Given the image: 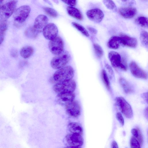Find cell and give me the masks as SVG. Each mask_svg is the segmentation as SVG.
Returning <instances> with one entry per match:
<instances>
[{
  "label": "cell",
  "instance_id": "1",
  "mask_svg": "<svg viewBox=\"0 0 148 148\" xmlns=\"http://www.w3.org/2000/svg\"><path fill=\"white\" fill-rule=\"evenodd\" d=\"M74 70L70 66H65L58 69L53 75L54 81L57 82L72 79L74 75Z\"/></svg>",
  "mask_w": 148,
  "mask_h": 148
},
{
  "label": "cell",
  "instance_id": "2",
  "mask_svg": "<svg viewBox=\"0 0 148 148\" xmlns=\"http://www.w3.org/2000/svg\"><path fill=\"white\" fill-rule=\"evenodd\" d=\"M70 59L69 53L67 51L64 50L52 58L51 61V66L54 69H59L65 66Z\"/></svg>",
  "mask_w": 148,
  "mask_h": 148
},
{
  "label": "cell",
  "instance_id": "3",
  "mask_svg": "<svg viewBox=\"0 0 148 148\" xmlns=\"http://www.w3.org/2000/svg\"><path fill=\"white\" fill-rule=\"evenodd\" d=\"M18 1V0H8V2L1 7V20H8L15 11Z\"/></svg>",
  "mask_w": 148,
  "mask_h": 148
},
{
  "label": "cell",
  "instance_id": "4",
  "mask_svg": "<svg viewBox=\"0 0 148 148\" xmlns=\"http://www.w3.org/2000/svg\"><path fill=\"white\" fill-rule=\"evenodd\" d=\"M76 88V84L72 79L57 82L53 86L54 90L58 94L63 92H73Z\"/></svg>",
  "mask_w": 148,
  "mask_h": 148
},
{
  "label": "cell",
  "instance_id": "5",
  "mask_svg": "<svg viewBox=\"0 0 148 148\" xmlns=\"http://www.w3.org/2000/svg\"><path fill=\"white\" fill-rule=\"evenodd\" d=\"M64 141L67 147L70 148H80L84 143L81 135L72 133L66 136Z\"/></svg>",
  "mask_w": 148,
  "mask_h": 148
},
{
  "label": "cell",
  "instance_id": "6",
  "mask_svg": "<svg viewBox=\"0 0 148 148\" xmlns=\"http://www.w3.org/2000/svg\"><path fill=\"white\" fill-rule=\"evenodd\" d=\"M31 11L30 7L27 5H22L14 12L13 17L14 20L19 23H22L28 16Z\"/></svg>",
  "mask_w": 148,
  "mask_h": 148
},
{
  "label": "cell",
  "instance_id": "7",
  "mask_svg": "<svg viewBox=\"0 0 148 148\" xmlns=\"http://www.w3.org/2000/svg\"><path fill=\"white\" fill-rule=\"evenodd\" d=\"M108 57L111 64L114 68H119L126 71L127 65L125 60L122 59L120 55L117 52L111 51L108 54Z\"/></svg>",
  "mask_w": 148,
  "mask_h": 148
},
{
  "label": "cell",
  "instance_id": "8",
  "mask_svg": "<svg viewBox=\"0 0 148 148\" xmlns=\"http://www.w3.org/2000/svg\"><path fill=\"white\" fill-rule=\"evenodd\" d=\"M116 104L119 109L127 118H132L133 115L132 108L130 104L123 97H119L116 99Z\"/></svg>",
  "mask_w": 148,
  "mask_h": 148
},
{
  "label": "cell",
  "instance_id": "9",
  "mask_svg": "<svg viewBox=\"0 0 148 148\" xmlns=\"http://www.w3.org/2000/svg\"><path fill=\"white\" fill-rule=\"evenodd\" d=\"M50 40L48 47L50 51L52 54L56 55L60 53L64 50V42L60 36H57Z\"/></svg>",
  "mask_w": 148,
  "mask_h": 148
},
{
  "label": "cell",
  "instance_id": "10",
  "mask_svg": "<svg viewBox=\"0 0 148 148\" xmlns=\"http://www.w3.org/2000/svg\"><path fill=\"white\" fill-rule=\"evenodd\" d=\"M42 33L46 39L51 40L57 36L58 29L54 23H50L47 24L43 28Z\"/></svg>",
  "mask_w": 148,
  "mask_h": 148
},
{
  "label": "cell",
  "instance_id": "11",
  "mask_svg": "<svg viewBox=\"0 0 148 148\" xmlns=\"http://www.w3.org/2000/svg\"><path fill=\"white\" fill-rule=\"evenodd\" d=\"M86 14L90 20L97 23H100L104 16L102 11L99 8H94L89 10L87 12Z\"/></svg>",
  "mask_w": 148,
  "mask_h": 148
},
{
  "label": "cell",
  "instance_id": "12",
  "mask_svg": "<svg viewBox=\"0 0 148 148\" xmlns=\"http://www.w3.org/2000/svg\"><path fill=\"white\" fill-rule=\"evenodd\" d=\"M130 71L135 77L143 79H146L147 75L146 73L140 68L136 62H131L129 65Z\"/></svg>",
  "mask_w": 148,
  "mask_h": 148
},
{
  "label": "cell",
  "instance_id": "13",
  "mask_svg": "<svg viewBox=\"0 0 148 148\" xmlns=\"http://www.w3.org/2000/svg\"><path fill=\"white\" fill-rule=\"evenodd\" d=\"M66 111L68 114L73 117H77L80 114L81 108L79 102L73 100L66 106Z\"/></svg>",
  "mask_w": 148,
  "mask_h": 148
},
{
  "label": "cell",
  "instance_id": "14",
  "mask_svg": "<svg viewBox=\"0 0 148 148\" xmlns=\"http://www.w3.org/2000/svg\"><path fill=\"white\" fill-rule=\"evenodd\" d=\"M75 95L73 92L59 93L57 96L58 102L60 104L66 106L74 100Z\"/></svg>",
  "mask_w": 148,
  "mask_h": 148
},
{
  "label": "cell",
  "instance_id": "15",
  "mask_svg": "<svg viewBox=\"0 0 148 148\" xmlns=\"http://www.w3.org/2000/svg\"><path fill=\"white\" fill-rule=\"evenodd\" d=\"M119 12L124 18H130L135 16L137 13V11L135 8L131 6H128L120 8L119 9Z\"/></svg>",
  "mask_w": 148,
  "mask_h": 148
},
{
  "label": "cell",
  "instance_id": "16",
  "mask_svg": "<svg viewBox=\"0 0 148 148\" xmlns=\"http://www.w3.org/2000/svg\"><path fill=\"white\" fill-rule=\"evenodd\" d=\"M48 21V18L46 15L40 14L35 18L33 27L37 29H40L47 24Z\"/></svg>",
  "mask_w": 148,
  "mask_h": 148
},
{
  "label": "cell",
  "instance_id": "17",
  "mask_svg": "<svg viewBox=\"0 0 148 148\" xmlns=\"http://www.w3.org/2000/svg\"><path fill=\"white\" fill-rule=\"evenodd\" d=\"M120 36L122 40L123 46L131 48H135L137 47L138 42L135 38L130 37L123 34H121Z\"/></svg>",
  "mask_w": 148,
  "mask_h": 148
},
{
  "label": "cell",
  "instance_id": "18",
  "mask_svg": "<svg viewBox=\"0 0 148 148\" xmlns=\"http://www.w3.org/2000/svg\"><path fill=\"white\" fill-rule=\"evenodd\" d=\"M107 45L110 49H118L120 46H123L122 39L120 36H113L109 40L108 42Z\"/></svg>",
  "mask_w": 148,
  "mask_h": 148
},
{
  "label": "cell",
  "instance_id": "19",
  "mask_svg": "<svg viewBox=\"0 0 148 148\" xmlns=\"http://www.w3.org/2000/svg\"><path fill=\"white\" fill-rule=\"evenodd\" d=\"M69 131L71 133L82 135L83 133L82 126L79 123L72 122L69 123L68 126Z\"/></svg>",
  "mask_w": 148,
  "mask_h": 148
},
{
  "label": "cell",
  "instance_id": "20",
  "mask_svg": "<svg viewBox=\"0 0 148 148\" xmlns=\"http://www.w3.org/2000/svg\"><path fill=\"white\" fill-rule=\"evenodd\" d=\"M66 10L68 14L70 16L79 20L81 21L83 19V15L77 9L69 6L67 7Z\"/></svg>",
  "mask_w": 148,
  "mask_h": 148
},
{
  "label": "cell",
  "instance_id": "21",
  "mask_svg": "<svg viewBox=\"0 0 148 148\" xmlns=\"http://www.w3.org/2000/svg\"><path fill=\"white\" fill-rule=\"evenodd\" d=\"M9 22L8 20L0 21V43L1 45L4 38L5 33L8 28Z\"/></svg>",
  "mask_w": 148,
  "mask_h": 148
},
{
  "label": "cell",
  "instance_id": "22",
  "mask_svg": "<svg viewBox=\"0 0 148 148\" xmlns=\"http://www.w3.org/2000/svg\"><path fill=\"white\" fill-rule=\"evenodd\" d=\"M34 49L31 46H26L22 48L20 51V54L22 57L27 58L31 56L33 54Z\"/></svg>",
  "mask_w": 148,
  "mask_h": 148
},
{
  "label": "cell",
  "instance_id": "23",
  "mask_svg": "<svg viewBox=\"0 0 148 148\" xmlns=\"http://www.w3.org/2000/svg\"><path fill=\"white\" fill-rule=\"evenodd\" d=\"M119 82L123 91L125 93L129 94L134 92V90L132 87L125 79L121 78L119 79Z\"/></svg>",
  "mask_w": 148,
  "mask_h": 148
},
{
  "label": "cell",
  "instance_id": "24",
  "mask_svg": "<svg viewBox=\"0 0 148 148\" xmlns=\"http://www.w3.org/2000/svg\"><path fill=\"white\" fill-rule=\"evenodd\" d=\"M39 30L33 27H30L27 28L25 32V35L29 38H35L38 35Z\"/></svg>",
  "mask_w": 148,
  "mask_h": 148
},
{
  "label": "cell",
  "instance_id": "25",
  "mask_svg": "<svg viewBox=\"0 0 148 148\" xmlns=\"http://www.w3.org/2000/svg\"><path fill=\"white\" fill-rule=\"evenodd\" d=\"M140 39L142 44L148 50V32L145 31H142Z\"/></svg>",
  "mask_w": 148,
  "mask_h": 148
},
{
  "label": "cell",
  "instance_id": "26",
  "mask_svg": "<svg viewBox=\"0 0 148 148\" xmlns=\"http://www.w3.org/2000/svg\"><path fill=\"white\" fill-rule=\"evenodd\" d=\"M103 3L108 9L114 12L117 11L116 6L112 0H103Z\"/></svg>",
  "mask_w": 148,
  "mask_h": 148
},
{
  "label": "cell",
  "instance_id": "27",
  "mask_svg": "<svg viewBox=\"0 0 148 148\" xmlns=\"http://www.w3.org/2000/svg\"><path fill=\"white\" fill-rule=\"evenodd\" d=\"M137 23L141 27L148 28V18L144 16L138 17L136 20Z\"/></svg>",
  "mask_w": 148,
  "mask_h": 148
},
{
  "label": "cell",
  "instance_id": "28",
  "mask_svg": "<svg viewBox=\"0 0 148 148\" xmlns=\"http://www.w3.org/2000/svg\"><path fill=\"white\" fill-rule=\"evenodd\" d=\"M101 75L102 80L106 87L108 89L110 90V82L107 73L105 70L104 69L102 70Z\"/></svg>",
  "mask_w": 148,
  "mask_h": 148
},
{
  "label": "cell",
  "instance_id": "29",
  "mask_svg": "<svg viewBox=\"0 0 148 148\" xmlns=\"http://www.w3.org/2000/svg\"><path fill=\"white\" fill-rule=\"evenodd\" d=\"M73 26L80 32L84 35L86 37L89 36V34L86 29L81 25L75 22L72 23Z\"/></svg>",
  "mask_w": 148,
  "mask_h": 148
},
{
  "label": "cell",
  "instance_id": "30",
  "mask_svg": "<svg viewBox=\"0 0 148 148\" xmlns=\"http://www.w3.org/2000/svg\"><path fill=\"white\" fill-rule=\"evenodd\" d=\"M43 9L45 12L49 16L56 18L58 16V13L54 9L49 7H44Z\"/></svg>",
  "mask_w": 148,
  "mask_h": 148
},
{
  "label": "cell",
  "instance_id": "31",
  "mask_svg": "<svg viewBox=\"0 0 148 148\" xmlns=\"http://www.w3.org/2000/svg\"><path fill=\"white\" fill-rule=\"evenodd\" d=\"M93 47L97 56L99 58L101 57L103 54V51L101 47L97 43H94Z\"/></svg>",
  "mask_w": 148,
  "mask_h": 148
},
{
  "label": "cell",
  "instance_id": "32",
  "mask_svg": "<svg viewBox=\"0 0 148 148\" xmlns=\"http://www.w3.org/2000/svg\"><path fill=\"white\" fill-rule=\"evenodd\" d=\"M130 145L131 148H138L141 147V146L138 140L133 136L131 137L130 139Z\"/></svg>",
  "mask_w": 148,
  "mask_h": 148
},
{
  "label": "cell",
  "instance_id": "33",
  "mask_svg": "<svg viewBox=\"0 0 148 148\" xmlns=\"http://www.w3.org/2000/svg\"><path fill=\"white\" fill-rule=\"evenodd\" d=\"M122 3L123 4L128 5L132 6L136 4L134 0H118Z\"/></svg>",
  "mask_w": 148,
  "mask_h": 148
},
{
  "label": "cell",
  "instance_id": "34",
  "mask_svg": "<svg viewBox=\"0 0 148 148\" xmlns=\"http://www.w3.org/2000/svg\"><path fill=\"white\" fill-rule=\"evenodd\" d=\"M116 118L120 124L122 126L124 124V119L122 114L120 112H118L116 114Z\"/></svg>",
  "mask_w": 148,
  "mask_h": 148
},
{
  "label": "cell",
  "instance_id": "35",
  "mask_svg": "<svg viewBox=\"0 0 148 148\" xmlns=\"http://www.w3.org/2000/svg\"><path fill=\"white\" fill-rule=\"evenodd\" d=\"M66 4L71 6H74L77 3L76 0H61Z\"/></svg>",
  "mask_w": 148,
  "mask_h": 148
},
{
  "label": "cell",
  "instance_id": "36",
  "mask_svg": "<svg viewBox=\"0 0 148 148\" xmlns=\"http://www.w3.org/2000/svg\"><path fill=\"white\" fill-rule=\"evenodd\" d=\"M141 97L148 104V92L143 93L141 95Z\"/></svg>",
  "mask_w": 148,
  "mask_h": 148
},
{
  "label": "cell",
  "instance_id": "37",
  "mask_svg": "<svg viewBox=\"0 0 148 148\" xmlns=\"http://www.w3.org/2000/svg\"><path fill=\"white\" fill-rule=\"evenodd\" d=\"M87 28L90 32L93 34H97V31L95 28L90 27H88Z\"/></svg>",
  "mask_w": 148,
  "mask_h": 148
},
{
  "label": "cell",
  "instance_id": "38",
  "mask_svg": "<svg viewBox=\"0 0 148 148\" xmlns=\"http://www.w3.org/2000/svg\"><path fill=\"white\" fill-rule=\"evenodd\" d=\"M144 114L145 118L148 120V106L144 110Z\"/></svg>",
  "mask_w": 148,
  "mask_h": 148
},
{
  "label": "cell",
  "instance_id": "39",
  "mask_svg": "<svg viewBox=\"0 0 148 148\" xmlns=\"http://www.w3.org/2000/svg\"><path fill=\"white\" fill-rule=\"evenodd\" d=\"M106 66L109 73L111 74L112 75L113 73V72L111 67L108 64H106Z\"/></svg>",
  "mask_w": 148,
  "mask_h": 148
},
{
  "label": "cell",
  "instance_id": "40",
  "mask_svg": "<svg viewBox=\"0 0 148 148\" xmlns=\"http://www.w3.org/2000/svg\"><path fill=\"white\" fill-rule=\"evenodd\" d=\"M111 148H118V144L115 141H113L111 144Z\"/></svg>",
  "mask_w": 148,
  "mask_h": 148
},
{
  "label": "cell",
  "instance_id": "41",
  "mask_svg": "<svg viewBox=\"0 0 148 148\" xmlns=\"http://www.w3.org/2000/svg\"><path fill=\"white\" fill-rule=\"evenodd\" d=\"M11 55L13 57H16L17 56V52L16 50H13L11 52Z\"/></svg>",
  "mask_w": 148,
  "mask_h": 148
},
{
  "label": "cell",
  "instance_id": "42",
  "mask_svg": "<svg viewBox=\"0 0 148 148\" xmlns=\"http://www.w3.org/2000/svg\"><path fill=\"white\" fill-rule=\"evenodd\" d=\"M45 2H46V3H48V4H49V5H52V4H51V2H50L48 0H44Z\"/></svg>",
  "mask_w": 148,
  "mask_h": 148
},
{
  "label": "cell",
  "instance_id": "43",
  "mask_svg": "<svg viewBox=\"0 0 148 148\" xmlns=\"http://www.w3.org/2000/svg\"><path fill=\"white\" fill-rule=\"evenodd\" d=\"M53 1H54L55 3H56L57 4H58L59 3V2L58 0H52Z\"/></svg>",
  "mask_w": 148,
  "mask_h": 148
},
{
  "label": "cell",
  "instance_id": "44",
  "mask_svg": "<svg viewBox=\"0 0 148 148\" xmlns=\"http://www.w3.org/2000/svg\"><path fill=\"white\" fill-rule=\"evenodd\" d=\"M4 1V0H0V4H1Z\"/></svg>",
  "mask_w": 148,
  "mask_h": 148
},
{
  "label": "cell",
  "instance_id": "45",
  "mask_svg": "<svg viewBox=\"0 0 148 148\" xmlns=\"http://www.w3.org/2000/svg\"><path fill=\"white\" fill-rule=\"evenodd\" d=\"M147 133L148 138V129L147 131Z\"/></svg>",
  "mask_w": 148,
  "mask_h": 148
}]
</instances>
